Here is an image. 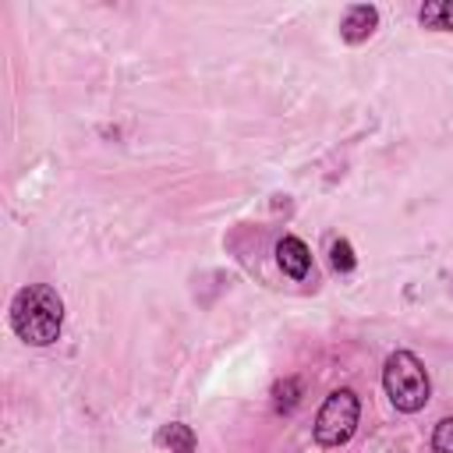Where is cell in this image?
Here are the masks:
<instances>
[{
	"mask_svg": "<svg viewBox=\"0 0 453 453\" xmlns=\"http://www.w3.org/2000/svg\"><path fill=\"white\" fill-rule=\"evenodd\" d=\"M375 25H379V11H375L372 4H354V7H347V14H343L340 35H343L347 42H365V39L375 32Z\"/></svg>",
	"mask_w": 453,
	"mask_h": 453,
	"instance_id": "obj_4",
	"label": "cell"
},
{
	"mask_svg": "<svg viewBox=\"0 0 453 453\" xmlns=\"http://www.w3.org/2000/svg\"><path fill=\"white\" fill-rule=\"evenodd\" d=\"M329 255H333L329 262H333V269H336V273H350V269L357 265V258H354V248H350V241H343V237H340V241H333Z\"/></svg>",
	"mask_w": 453,
	"mask_h": 453,
	"instance_id": "obj_9",
	"label": "cell"
},
{
	"mask_svg": "<svg viewBox=\"0 0 453 453\" xmlns=\"http://www.w3.org/2000/svg\"><path fill=\"white\" fill-rule=\"evenodd\" d=\"M361 418V400L354 389H333L315 418V442L319 446H343Z\"/></svg>",
	"mask_w": 453,
	"mask_h": 453,
	"instance_id": "obj_3",
	"label": "cell"
},
{
	"mask_svg": "<svg viewBox=\"0 0 453 453\" xmlns=\"http://www.w3.org/2000/svg\"><path fill=\"white\" fill-rule=\"evenodd\" d=\"M301 379H280L273 386V411L276 414H290L297 403H301Z\"/></svg>",
	"mask_w": 453,
	"mask_h": 453,
	"instance_id": "obj_8",
	"label": "cell"
},
{
	"mask_svg": "<svg viewBox=\"0 0 453 453\" xmlns=\"http://www.w3.org/2000/svg\"><path fill=\"white\" fill-rule=\"evenodd\" d=\"M432 449L435 453H453V418H442L432 432Z\"/></svg>",
	"mask_w": 453,
	"mask_h": 453,
	"instance_id": "obj_10",
	"label": "cell"
},
{
	"mask_svg": "<svg viewBox=\"0 0 453 453\" xmlns=\"http://www.w3.org/2000/svg\"><path fill=\"white\" fill-rule=\"evenodd\" d=\"M11 326L14 333L32 343V347H46L60 336L64 326V301L53 287L46 283H28L14 294L11 301Z\"/></svg>",
	"mask_w": 453,
	"mask_h": 453,
	"instance_id": "obj_1",
	"label": "cell"
},
{
	"mask_svg": "<svg viewBox=\"0 0 453 453\" xmlns=\"http://www.w3.org/2000/svg\"><path fill=\"white\" fill-rule=\"evenodd\" d=\"M159 442L170 446V453H195V432L180 421H170L159 428Z\"/></svg>",
	"mask_w": 453,
	"mask_h": 453,
	"instance_id": "obj_7",
	"label": "cell"
},
{
	"mask_svg": "<svg viewBox=\"0 0 453 453\" xmlns=\"http://www.w3.org/2000/svg\"><path fill=\"white\" fill-rule=\"evenodd\" d=\"M418 18L432 32H453V0H432L418 11Z\"/></svg>",
	"mask_w": 453,
	"mask_h": 453,
	"instance_id": "obj_6",
	"label": "cell"
},
{
	"mask_svg": "<svg viewBox=\"0 0 453 453\" xmlns=\"http://www.w3.org/2000/svg\"><path fill=\"white\" fill-rule=\"evenodd\" d=\"M382 386H386V396L393 400V407L403 411V414L421 411L428 403V393H432L428 372H425V365L411 350H393L386 357Z\"/></svg>",
	"mask_w": 453,
	"mask_h": 453,
	"instance_id": "obj_2",
	"label": "cell"
},
{
	"mask_svg": "<svg viewBox=\"0 0 453 453\" xmlns=\"http://www.w3.org/2000/svg\"><path fill=\"white\" fill-rule=\"evenodd\" d=\"M276 262H280V269H283L287 276H294V280H304V276L311 273V255H308L304 241H297V237H283V241L276 244Z\"/></svg>",
	"mask_w": 453,
	"mask_h": 453,
	"instance_id": "obj_5",
	"label": "cell"
}]
</instances>
